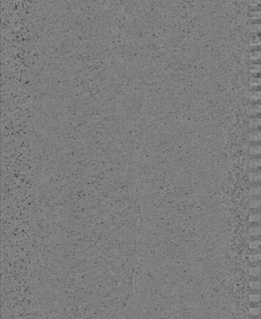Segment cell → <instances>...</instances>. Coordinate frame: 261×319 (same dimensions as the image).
Here are the masks:
<instances>
[{
  "label": "cell",
  "instance_id": "1",
  "mask_svg": "<svg viewBox=\"0 0 261 319\" xmlns=\"http://www.w3.org/2000/svg\"><path fill=\"white\" fill-rule=\"evenodd\" d=\"M250 180L254 182H259L260 180V173L259 172H254L250 174Z\"/></svg>",
  "mask_w": 261,
  "mask_h": 319
},
{
  "label": "cell",
  "instance_id": "2",
  "mask_svg": "<svg viewBox=\"0 0 261 319\" xmlns=\"http://www.w3.org/2000/svg\"><path fill=\"white\" fill-rule=\"evenodd\" d=\"M250 234L251 236H257L260 234V227H253L250 229Z\"/></svg>",
  "mask_w": 261,
  "mask_h": 319
},
{
  "label": "cell",
  "instance_id": "3",
  "mask_svg": "<svg viewBox=\"0 0 261 319\" xmlns=\"http://www.w3.org/2000/svg\"><path fill=\"white\" fill-rule=\"evenodd\" d=\"M260 166V159H253L250 161V166L251 168H259Z\"/></svg>",
  "mask_w": 261,
  "mask_h": 319
},
{
  "label": "cell",
  "instance_id": "4",
  "mask_svg": "<svg viewBox=\"0 0 261 319\" xmlns=\"http://www.w3.org/2000/svg\"><path fill=\"white\" fill-rule=\"evenodd\" d=\"M250 194L252 195H258L260 194V188L259 186H254L250 188Z\"/></svg>",
  "mask_w": 261,
  "mask_h": 319
},
{
  "label": "cell",
  "instance_id": "5",
  "mask_svg": "<svg viewBox=\"0 0 261 319\" xmlns=\"http://www.w3.org/2000/svg\"><path fill=\"white\" fill-rule=\"evenodd\" d=\"M249 273L251 276H260V267H253L251 268L249 270Z\"/></svg>",
  "mask_w": 261,
  "mask_h": 319
},
{
  "label": "cell",
  "instance_id": "6",
  "mask_svg": "<svg viewBox=\"0 0 261 319\" xmlns=\"http://www.w3.org/2000/svg\"><path fill=\"white\" fill-rule=\"evenodd\" d=\"M249 260L251 262H259L260 260V254H252L249 256Z\"/></svg>",
  "mask_w": 261,
  "mask_h": 319
},
{
  "label": "cell",
  "instance_id": "7",
  "mask_svg": "<svg viewBox=\"0 0 261 319\" xmlns=\"http://www.w3.org/2000/svg\"><path fill=\"white\" fill-rule=\"evenodd\" d=\"M249 313L251 315H260V307L251 308L249 310Z\"/></svg>",
  "mask_w": 261,
  "mask_h": 319
},
{
  "label": "cell",
  "instance_id": "8",
  "mask_svg": "<svg viewBox=\"0 0 261 319\" xmlns=\"http://www.w3.org/2000/svg\"><path fill=\"white\" fill-rule=\"evenodd\" d=\"M249 299H250V301H251V302H259L260 300V294L250 295Z\"/></svg>",
  "mask_w": 261,
  "mask_h": 319
},
{
  "label": "cell",
  "instance_id": "9",
  "mask_svg": "<svg viewBox=\"0 0 261 319\" xmlns=\"http://www.w3.org/2000/svg\"><path fill=\"white\" fill-rule=\"evenodd\" d=\"M250 153L252 155H257L260 153V146H252L250 149Z\"/></svg>",
  "mask_w": 261,
  "mask_h": 319
},
{
  "label": "cell",
  "instance_id": "10",
  "mask_svg": "<svg viewBox=\"0 0 261 319\" xmlns=\"http://www.w3.org/2000/svg\"><path fill=\"white\" fill-rule=\"evenodd\" d=\"M249 286L252 289H260V281L251 282L249 284Z\"/></svg>",
  "mask_w": 261,
  "mask_h": 319
},
{
  "label": "cell",
  "instance_id": "11",
  "mask_svg": "<svg viewBox=\"0 0 261 319\" xmlns=\"http://www.w3.org/2000/svg\"><path fill=\"white\" fill-rule=\"evenodd\" d=\"M260 220V214L259 213H255L250 216V221L251 222H259Z\"/></svg>",
  "mask_w": 261,
  "mask_h": 319
},
{
  "label": "cell",
  "instance_id": "12",
  "mask_svg": "<svg viewBox=\"0 0 261 319\" xmlns=\"http://www.w3.org/2000/svg\"><path fill=\"white\" fill-rule=\"evenodd\" d=\"M260 132H254L251 134L250 138L251 140L253 141H257L260 140Z\"/></svg>",
  "mask_w": 261,
  "mask_h": 319
},
{
  "label": "cell",
  "instance_id": "13",
  "mask_svg": "<svg viewBox=\"0 0 261 319\" xmlns=\"http://www.w3.org/2000/svg\"><path fill=\"white\" fill-rule=\"evenodd\" d=\"M260 245V241H252V242H250L249 244V247L251 249H258L259 248Z\"/></svg>",
  "mask_w": 261,
  "mask_h": 319
},
{
  "label": "cell",
  "instance_id": "14",
  "mask_svg": "<svg viewBox=\"0 0 261 319\" xmlns=\"http://www.w3.org/2000/svg\"><path fill=\"white\" fill-rule=\"evenodd\" d=\"M250 206L252 208H259L260 207V200H254L250 202Z\"/></svg>",
  "mask_w": 261,
  "mask_h": 319
},
{
  "label": "cell",
  "instance_id": "15",
  "mask_svg": "<svg viewBox=\"0 0 261 319\" xmlns=\"http://www.w3.org/2000/svg\"><path fill=\"white\" fill-rule=\"evenodd\" d=\"M260 276H251V277H250V281H251V282L260 281Z\"/></svg>",
  "mask_w": 261,
  "mask_h": 319
},
{
  "label": "cell",
  "instance_id": "16",
  "mask_svg": "<svg viewBox=\"0 0 261 319\" xmlns=\"http://www.w3.org/2000/svg\"><path fill=\"white\" fill-rule=\"evenodd\" d=\"M260 262L259 261V262H251V264H250V267L251 268H253V267H260Z\"/></svg>",
  "mask_w": 261,
  "mask_h": 319
},
{
  "label": "cell",
  "instance_id": "17",
  "mask_svg": "<svg viewBox=\"0 0 261 319\" xmlns=\"http://www.w3.org/2000/svg\"><path fill=\"white\" fill-rule=\"evenodd\" d=\"M251 308H255V307H260V304L259 302H251L249 304Z\"/></svg>",
  "mask_w": 261,
  "mask_h": 319
},
{
  "label": "cell",
  "instance_id": "18",
  "mask_svg": "<svg viewBox=\"0 0 261 319\" xmlns=\"http://www.w3.org/2000/svg\"><path fill=\"white\" fill-rule=\"evenodd\" d=\"M260 289H252L250 290V295H254V294H260Z\"/></svg>",
  "mask_w": 261,
  "mask_h": 319
},
{
  "label": "cell",
  "instance_id": "19",
  "mask_svg": "<svg viewBox=\"0 0 261 319\" xmlns=\"http://www.w3.org/2000/svg\"><path fill=\"white\" fill-rule=\"evenodd\" d=\"M250 319H260V315H251Z\"/></svg>",
  "mask_w": 261,
  "mask_h": 319
}]
</instances>
